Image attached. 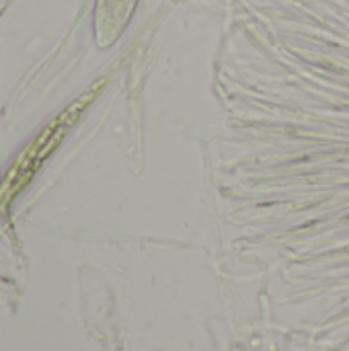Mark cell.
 Returning a JSON list of instances; mask_svg holds the SVG:
<instances>
[{
    "label": "cell",
    "instance_id": "6da1fadb",
    "mask_svg": "<svg viewBox=\"0 0 349 351\" xmlns=\"http://www.w3.org/2000/svg\"><path fill=\"white\" fill-rule=\"evenodd\" d=\"M80 105H74L72 109H68L66 113H62L58 119H53L14 160V167L6 173V177L2 179L0 185V210L4 206H8L16 193L33 179V175L39 171V167L43 165V160L53 152V148L58 146V142L64 138L66 130L70 128V123L74 121V117L78 115Z\"/></svg>",
    "mask_w": 349,
    "mask_h": 351
}]
</instances>
